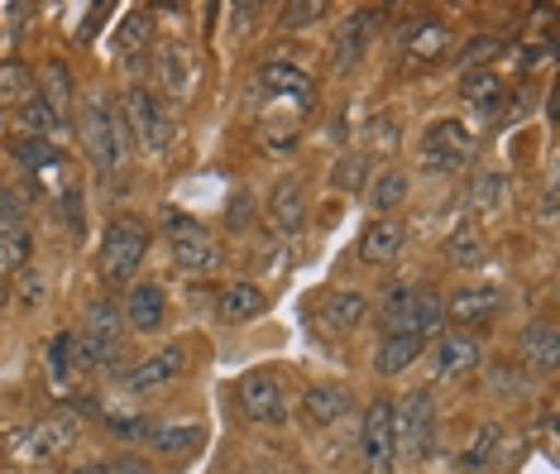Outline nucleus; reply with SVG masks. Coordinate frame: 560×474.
<instances>
[{
	"mask_svg": "<svg viewBox=\"0 0 560 474\" xmlns=\"http://www.w3.org/2000/svg\"><path fill=\"white\" fill-rule=\"evenodd\" d=\"M149 254V230L135 216H116L101 235V278L106 284H130Z\"/></svg>",
	"mask_w": 560,
	"mask_h": 474,
	"instance_id": "obj_1",
	"label": "nucleus"
},
{
	"mask_svg": "<svg viewBox=\"0 0 560 474\" xmlns=\"http://www.w3.org/2000/svg\"><path fill=\"white\" fill-rule=\"evenodd\" d=\"M417 159H422L427 177L460 173L465 163L475 159V135H469L460 120H436V125H427L422 144H417Z\"/></svg>",
	"mask_w": 560,
	"mask_h": 474,
	"instance_id": "obj_2",
	"label": "nucleus"
},
{
	"mask_svg": "<svg viewBox=\"0 0 560 474\" xmlns=\"http://www.w3.org/2000/svg\"><path fill=\"white\" fill-rule=\"evenodd\" d=\"M393 446L412 460H427L436 451V403L427 393H407L393 407Z\"/></svg>",
	"mask_w": 560,
	"mask_h": 474,
	"instance_id": "obj_3",
	"label": "nucleus"
},
{
	"mask_svg": "<svg viewBox=\"0 0 560 474\" xmlns=\"http://www.w3.org/2000/svg\"><path fill=\"white\" fill-rule=\"evenodd\" d=\"M120 120H125V130L135 135L139 149H149V153L168 149L173 120H168V111L159 106V96L149 92V86H130V92L120 96Z\"/></svg>",
	"mask_w": 560,
	"mask_h": 474,
	"instance_id": "obj_4",
	"label": "nucleus"
},
{
	"mask_svg": "<svg viewBox=\"0 0 560 474\" xmlns=\"http://www.w3.org/2000/svg\"><path fill=\"white\" fill-rule=\"evenodd\" d=\"M82 144L92 153V163L101 173H120L125 169V135H120V115L106 101H86L82 106Z\"/></svg>",
	"mask_w": 560,
	"mask_h": 474,
	"instance_id": "obj_5",
	"label": "nucleus"
},
{
	"mask_svg": "<svg viewBox=\"0 0 560 474\" xmlns=\"http://www.w3.org/2000/svg\"><path fill=\"white\" fill-rule=\"evenodd\" d=\"M163 226H168V250H173L177 268H187V274H211V268H221V250H215L211 230L201 221L168 211L163 216Z\"/></svg>",
	"mask_w": 560,
	"mask_h": 474,
	"instance_id": "obj_6",
	"label": "nucleus"
},
{
	"mask_svg": "<svg viewBox=\"0 0 560 474\" xmlns=\"http://www.w3.org/2000/svg\"><path fill=\"white\" fill-rule=\"evenodd\" d=\"M360 455H364L369 474H393V465H398V446H393V403L388 398H374L364 407Z\"/></svg>",
	"mask_w": 560,
	"mask_h": 474,
	"instance_id": "obj_7",
	"label": "nucleus"
},
{
	"mask_svg": "<svg viewBox=\"0 0 560 474\" xmlns=\"http://www.w3.org/2000/svg\"><path fill=\"white\" fill-rule=\"evenodd\" d=\"M378 24H384V10H354L350 20H340L336 38H330V68L336 72L360 68V58L369 54V44H374Z\"/></svg>",
	"mask_w": 560,
	"mask_h": 474,
	"instance_id": "obj_8",
	"label": "nucleus"
},
{
	"mask_svg": "<svg viewBox=\"0 0 560 474\" xmlns=\"http://www.w3.org/2000/svg\"><path fill=\"white\" fill-rule=\"evenodd\" d=\"M235 393H240L245 417L259 421V427H283L288 421V393H283V383H278L273 374H245Z\"/></svg>",
	"mask_w": 560,
	"mask_h": 474,
	"instance_id": "obj_9",
	"label": "nucleus"
},
{
	"mask_svg": "<svg viewBox=\"0 0 560 474\" xmlns=\"http://www.w3.org/2000/svg\"><path fill=\"white\" fill-rule=\"evenodd\" d=\"M78 431H82V421L72 417V413H58V417H44V421H34L30 427V437H24L20 446V460H48V455H58V451H68L72 441H78Z\"/></svg>",
	"mask_w": 560,
	"mask_h": 474,
	"instance_id": "obj_10",
	"label": "nucleus"
},
{
	"mask_svg": "<svg viewBox=\"0 0 560 474\" xmlns=\"http://www.w3.org/2000/svg\"><path fill=\"white\" fill-rule=\"evenodd\" d=\"M398 48L412 62H441L445 54H451V24H441L431 15H417L412 24H402Z\"/></svg>",
	"mask_w": 560,
	"mask_h": 474,
	"instance_id": "obj_11",
	"label": "nucleus"
},
{
	"mask_svg": "<svg viewBox=\"0 0 560 474\" xmlns=\"http://www.w3.org/2000/svg\"><path fill=\"white\" fill-rule=\"evenodd\" d=\"M402 245H407L402 221H393V216H378V221H369V230L360 235V259L374 264V268H388V264L402 259Z\"/></svg>",
	"mask_w": 560,
	"mask_h": 474,
	"instance_id": "obj_12",
	"label": "nucleus"
},
{
	"mask_svg": "<svg viewBox=\"0 0 560 474\" xmlns=\"http://www.w3.org/2000/svg\"><path fill=\"white\" fill-rule=\"evenodd\" d=\"M503 307V288L493 284H479V288H460L451 298V307H445V316H451L455 326H483L489 316H499Z\"/></svg>",
	"mask_w": 560,
	"mask_h": 474,
	"instance_id": "obj_13",
	"label": "nucleus"
},
{
	"mask_svg": "<svg viewBox=\"0 0 560 474\" xmlns=\"http://www.w3.org/2000/svg\"><path fill=\"white\" fill-rule=\"evenodd\" d=\"M259 86L269 96H283V101H298V106H312V96H316V82L302 68H292V62H264V72H259Z\"/></svg>",
	"mask_w": 560,
	"mask_h": 474,
	"instance_id": "obj_14",
	"label": "nucleus"
},
{
	"mask_svg": "<svg viewBox=\"0 0 560 474\" xmlns=\"http://www.w3.org/2000/svg\"><path fill=\"white\" fill-rule=\"evenodd\" d=\"M183 365H187V355H183V345H163L159 355H149L139 369H130L125 374V389L130 393H144V389H159V383H168L183 374Z\"/></svg>",
	"mask_w": 560,
	"mask_h": 474,
	"instance_id": "obj_15",
	"label": "nucleus"
},
{
	"mask_svg": "<svg viewBox=\"0 0 560 474\" xmlns=\"http://www.w3.org/2000/svg\"><path fill=\"white\" fill-rule=\"evenodd\" d=\"M125 322H130L135 331H163V322H168L163 288L159 284H135L130 298H125Z\"/></svg>",
	"mask_w": 560,
	"mask_h": 474,
	"instance_id": "obj_16",
	"label": "nucleus"
},
{
	"mask_svg": "<svg viewBox=\"0 0 560 474\" xmlns=\"http://www.w3.org/2000/svg\"><path fill=\"white\" fill-rule=\"evenodd\" d=\"M517 350H522V360H527L532 369L551 374V369L560 365V336H556V326H551V322H532V326H522Z\"/></svg>",
	"mask_w": 560,
	"mask_h": 474,
	"instance_id": "obj_17",
	"label": "nucleus"
},
{
	"mask_svg": "<svg viewBox=\"0 0 560 474\" xmlns=\"http://www.w3.org/2000/svg\"><path fill=\"white\" fill-rule=\"evenodd\" d=\"M475 365H479V345L465 331L436 336V379H465Z\"/></svg>",
	"mask_w": 560,
	"mask_h": 474,
	"instance_id": "obj_18",
	"label": "nucleus"
},
{
	"mask_svg": "<svg viewBox=\"0 0 560 474\" xmlns=\"http://www.w3.org/2000/svg\"><path fill=\"white\" fill-rule=\"evenodd\" d=\"M412 307H417V288L412 284H388L384 288V302H378L384 336H412Z\"/></svg>",
	"mask_w": 560,
	"mask_h": 474,
	"instance_id": "obj_19",
	"label": "nucleus"
},
{
	"mask_svg": "<svg viewBox=\"0 0 560 474\" xmlns=\"http://www.w3.org/2000/svg\"><path fill=\"white\" fill-rule=\"evenodd\" d=\"M302 413L316 427H330V421H340L350 413V393L346 389H330V383H312L307 393H302Z\"/></svg>",
	"mask_w": 560,
	"mask_h": 474,
	"instance_id": "obj_20",
	"label": "nucleus"
},
{
	"mask_svg": "<svg viewBox=\"0 0 560 474\" xmlns=\"http://www.w3.org/2000/svg\"><path fill=\"white\" fill-rule=\"evenodd\" d=\"M78 336H86L92 345H101V350H110V345L120 340V307L110 302V298H96L92 307H86Z\"/></svg>",
	"mask_w": 560,
	"mask_h": 474,
	"instance_id": "obj_21",
	"label": "nucleus"
},
{
	"mask_svg": "<svg viewBox=\"0 0 560 474\" xmlns=\"http://www.w3.org/2000/svg\"><path fill=\"white\" fill-rule=\"evenodd\" d=\"M264 307H269V302H264V292L254 284H231L221 292V302H215V316H221L225 326H235V322H254Z\"/></svg>",
	"mask_w": 560,
	"mask_h": 474,
	"instance_id": "obj_22",
	"label": "nucleus"
},
{
	"mask_svg": "<svg viewBox=\"0 0 560 474\" xmlns=\"http://www.w3.org/2000/svg\"><path fill=\"white\" fill-rule=\"evenodd\" d=\"M34 92L44 96V106L58 115V120H68V111H72V72L62 68L58 58H48L44 62V72H39V86Z\"/></svg>",
	"mask_w": 560,
	"mask_h": 474,
	"instance_id": "obj_23",
	"label": "nucleus"
},
{
	"mask_svg": "<svg viewBox=\"0 0 560 474\" xmlns=\"http://www.w3.org/2000/svg\"><path fill=\"white\" fill-rule=\"evenodd\" d=\"M422 345H427V340H417V336H384V345H378V355H374L378 374H384V379H398L402 369H412L417 360H422Z\"/></svg>",
	"mask_w": 560,
	"mask_h": 474,
	"instance_id": "obj_24",
	"label": "nucleus"
},
{
	"mask_svg": "<svg viewBox=\"0 0 560 474\" xmlns=\"http://www.w3.org/2000/svg\"><path fill=\"white\" fill-rule=\"evenodd\" d=\"M149 44H154V15H149V10H130L116 30V54L135 62Z\"/></svg>",
	"mask_w": 560,
	"mask_h": 474,
	"instance_id": "obj_25",
	"label": "nucleus"
},
{
	"mask_svg": "<svg viewBox=\"0 0 560 474\" xmlns=\"http://www.w3.org/2000/svg\"><path fill=\"white\" fill-rule=\"evenodd\" d=\"M201 437H207V427H197V421H187V427H149L144 441L154 446L159 455H192Z\"/></svg>",
	"mask_w": 560,
	"mask_h": 474,
	"instance_id": "obj_26",
	"label": "nucleus"
},
{
	"mask_svg": "<svg viewBox=\"0 0 560 474\" xmlns=\"http://www.w3.org/2000/svg\"><path fill=\"white\" fill-rule=\"evenodd\" d=\"M34 96V77L20 58H5L0 62V111H20L24 101Z\"/></svg>",
	"mask_w": 560,
	"mask_h": 474,
	"instance_id": "obj_27",
	"label": "nucleus"
},
{
	"mask_svg": "<svg viewBox=\"0 0 560 474\" xmlns=\"http://www.w3.org/2000/svg\"><path fill=\"white\" fill-rule=\"evenodd\" d=\"M364 312H369V302L360 298V292H330V298L322 302V326L350 331V326L364 322Z\"/></svg>",
	"mask_w": 560,
	"mask_h": 474,
	"instance_id": "obj_28",
	"label": "nucleus"
},
{
	"mask_svg": "<svg viewBox=\"0 0 560 474\" xmlns=\"http://www.w3.org/2000/svg\"><path fill=\"white\" fill-rule=\"evenodd\" d=\"M445 326V298L436 288H417V307H412V336L417 340H431L441 336Z\"/></svg>",
	"mask_w": 560,
	"mask_h": 474,
	"instance_id": "obj_29",
	"label": "nucleus"
},
{
	"mask_svg": "<svg viewBox=\"0 0 560 474\" xmlns=\"http://www.w3.org/2000/svg\"><path fill=\"white\" fill-rule=\"evenodd\" d=\"M269 211H273V226L278 230H298L302 216H307V197H302L298 183H278L273 197H269Z\"/></svg>",
	"mask_w": 560,
	"mask_h": 474,
	"instance_id": "obj_30",
	"label": "nucleus"
},
{
	"mask_svg": "<svg viewBox=\"0 0 560 474\" xmlns=\"http://www.w3.org/2000/svg\"><path fill=\"white\" fill-rule=\"evenodd\" d=\"M402 201H407V173L388 169V173H378L374 183H369V207L374 211H398Z\"/></svg>",
	"mask_w": 560,
	"mask_h": 474,
	"instance_id": "obj_31",
	"label": "nucleus"
},
{
	"mask_svg": "<svg viewBox=\"0 0 560 474\" xmlns=\"http://www.w3.org/2000/svg\"><path fill=\"white\" fill-rule=\"evenodd\" d=\"M445 264L455 268H479L483 264V240L475 226H460L451 240H445Z\"/></svg>",
	"mask_w": 560,
	"mask_h": 474,
	"instance_id": "obj_32",
	"label": "nucleus"
},
{
	"mask_svg": "<svg viewBox=\"0 0 560 474\" xmlns=\"http://www.w3.org/2000/svg\"><path fill=\"white\" fill-rule=\"evenodd\" d=\"M34 240L24 226H0V274H20L24 259H30Z\"/></svg>",
	"mask_w": 560,
	"mask_h": 474,
	"instance_id": "obj_33",
	"label": "nucleus"
},
{
	"mask_svg": "<svg viewBox=\"0 0 560 474\" xmlns=\"http://www.w3.org/2000/svg\"><path fill=\"white\" fill-rule=\"evenodd\" d=\"M15 115H20L24 135H34V139H54V135L62 130V120H58V115L44 106V96H39V92H34L30 101H24V106H20Z\"/></svg>",
	"mask_w": 560,
	"mask_h": 474,
	"instance_id": "obj_34",
	"label": "nucleus"
},
{
	"mask_svg": "<svg viewBox=\"0 0 560 474\" xmlns=\"http://www.w3.org/2000/svg\"><path fill=\"white\" fill-rule=\"evenodd\" d=\"M10 153H15V163H24L30 173H54V169H58V153H54V144H48V139L24 135V139H15V144H10Z\"/></svg>",
	"mask_w": 560,
	"mask_h": 474,
	"instance_id": "obj_35",
	"label": "nucleus"
},
{
	"mask_svg": "<svg viewBox=\"0 0 560 474\" xmlns=\"http://www.w3.org/2000/svg\"><path fill=\"white\" fill-rule=\"evenodd\" d=\"M460 92H465V101H489V96H499L503 86H499V72L493 68H475V72H465V82H460Z\"/></svg>",
	"mask_w": 560,
	"mask_h": 474,
	"instance_id": "obj_36",
	"label": "nucleus"
},
{
	"mask_svg": "<svg viewBox=\"0 0 560 474\" xmlns=\"http://www.w3.org/2000/svg\"><path fill=\"white\" fill-rule=\"evenodd\" d=\"M499 201H503V177L499 173H479L475 192H469V207L475 211H499Z\"/></svg>",
	"mask_w": 560,
	"mask_h": 474,
	"instance_id": "obj_37",
	"label": "nucleus"
},
{
	"mask_svg": "<svg viewBox=\"0 0 560 474\" xmlns=\"http://www.w3.org/2000/svg\"><path fill=\"white\" fill-rule=\"evenodd\" d=\"M322 15H326L322 0H302V5H283V10H278V24H283V30H312Z\"/></svg>",
	"mask_w": 560,
	"mask_h": 474,
	"instance_id": "obj_38",
	"label": "nucleus"
},
{
	"mask_svg": "<svg viewBox=\"0 0 560 474\" xmlns=\"http://www.w3.org/2000/svg\"><path fill=\"white\" fill-rule=\"evenodd\" d=\"M499 38H493V34H479V38H469V44L460 48V62H465V68H489V58L493 54H499Z\"/></svg>",
	"mask_w": 560,
	"mask_h": 474,
	"instance_id": "obj_39",
	"label": "nucleus"
},
{
	"mask_svg": "<svg viewBox=\"0 0 560 474\" xmlns=\"http://www.w3.org/2000/svg\"><path fill=\"white\" fill-rule=\"evenodd\" d=\"M493 451H499V427L489 421V427H479V431H475V446L465 451V465H469V470H479Z\"/></svg>",
	"mask_w": 560,
	"mask_h": 474,
	"instance_id": "obj_40",
	"label": "nucleus"
},
{
	"mask_svg": "<svg viewBox=\"0 0 560 474\" xmlns=\"http://www.w3.org/2000/svg\"><path fill=\"white\" fill-rule=\"evenodd\" d=\"M364 169H369L364 153H350V159L336 169V183H340V187H360V183H364Z\"/></svg>",
	"mask_w": 560,
	"mask_h": 474,
	"instance_id": "obj_41",
	"label": "nucleus"
},
{
	"mask_svg": "<svg viewBox=\"0 0 560 474\" xmlns=\"http://www.w3.org/2000/svg\"><path fill=\"white\" fill-rule=\"evenodd\" d=\"M68 369H72V336H58L54 340V383L62 389V379H68Z\"/></svg>",
	"mask_w": 560,
	"mask_h": 474,
	"instance_id": "obj_42",
	"label": "nucleus"
},
{
	"mask_svg": "<svg viewBox=\"0 0 560 474\" xmlns=\"http://www.w3.org/2000/svg\"><path fill=\"white\" fill-rule=\"evenodd\" d=\"M101 465H106V474H154L139 455H116V460H101Z\"/></svg>",
	"mask_w": 560,
	"mask_h": 474,
	"instance_id": "obj_43",
	"label": "nucleus"
},
{
	"mask_svg": "<svg viewBox=\"0 0 560 474\" xmlns=\"http://www.w3.org/2000/svg\"><path fill=\"white\" fill-rule=\"evenodd\" d=\"M20 211H24V201L10 187H0V226H20Z\"/></svg>",
	"mask_w": 560,
	"mask_h": 474,
	"instance_id": "obj_44",
	"label": "nucleus"
},
{
	"mask_svg": "<svg viewBox=\"0 0 560 474\" xmlns=\"http://www.w3.org/2000/svg\"><path fill=\"white\" fill-rule=\"evenodd\" d=\"M177 48H168V54H163V82H168V92H183V68H177Z\"/></svg>",
	"mask_w": 560,
	"mask_h": 474,
	"instance_id": "obj_45",
	"label": "nucleus"
},
{
	"mask_svg": "<svg viewBox=\"0 0 560 474\" xmlns=\"http://www.w3.org/2000/svg\"><path fill=\"white\" fill-rule=\"evenodd\" d=\"M15 298H20L24 307H30V302H39V298H44V284H39V274H24V278H20V288H15Z\"/></svg>",
	"mask_w": 560,
	"mask_h": 474,
	"instance_id": "obj_46",
	"label": "nucleus"
},
{
	"mask_svg": "<svg viewBox=\"0 0 560 474\" xmlns=\"http://www.w3.org/2000/svg\"><path fill=\"white\" fill-rule=\"evenodd\" d=\"M556 48L551 44H532V48H522V68H541L546 58H551Z\"/></svg>",
	"mask_w": 560,
	"mask_h": 474,
	"instance_id": "obj_47",
	"label": "nucleus"
},
{
	"mask_svg": "<svg viewBox=\"0 0 560 474\" xmlns=\"http://www.w3.org/2000/svg\"><path fill=\"white\" fill-rule=\"evenodd\" d=\"M110 15V5H92V10H86V24H82V44H86V38H96V30H101V20H106Z\"/></svg>",
	"mask_w": 560,
	"mask_h": 474,
	"instance_id": "obj_48",
	"label": "nucleus"
},
{
	"mask_svg": "<svg viewBox=\"0 0 560 474\" xmlns=\"http://www.w3.org/2000/svg\"><path fill=\"white\" fill-rule=\"evenodd\" d=\"M245 221H249V197H245V192H235V201H231V226L240 230Z\"/></svg>",
	"mask_w": 560,
	"mask_h": 474,
	"instance_id": "obj_49",
	"label": "nucleus"
},
{
	"mask_svg": "<svg viewBox=\"0 0 560 474\" xmlns=\"http://www.w3.org/2000/svg\"><path fill=\"white\" fill-rule=\"evenodd\" d=\"M72 474H106V465H82V470H72Z\"/></svg>",
	"mask_w": 560,
	"mask_h": 474,
	"instance_id": "obj_50",
	"label": "nucleus"
},
{
	"mask_svg": "<svg viewBox=\"0 0 560 474\" xmlns=\"http://www.w3.org/2000/svg\"><path fill=\"white\" fill-rule=\"evenodd\" d=\"M0 302H5V292H0Z\"/></svg>",
	"mask_w": 560,
	"mask_h": 474,
	"instance_id": "obj_51",
	"label": "nucleus"
}]
</instances>
